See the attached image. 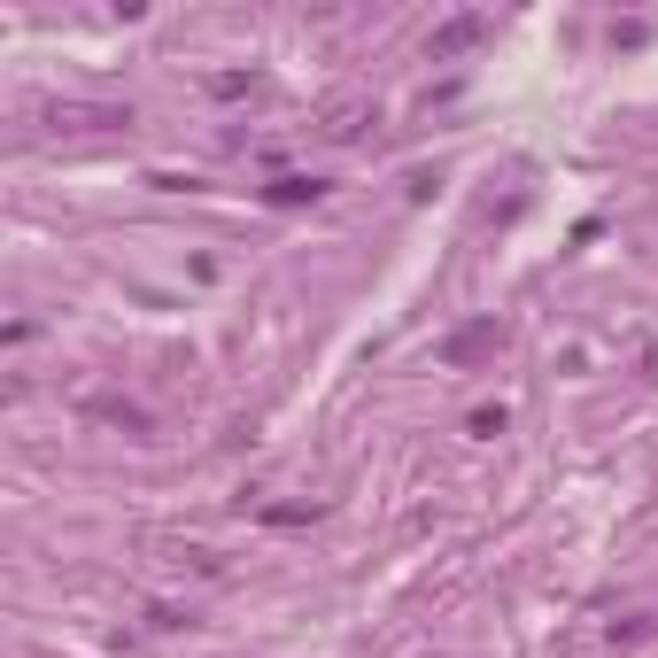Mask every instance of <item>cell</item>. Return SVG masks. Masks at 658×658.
<instances>
[{"label": "cell", "mask_w": 658, "mask_h": 658, "mask_svg": "<svg viewBox=\"0 0 658 658\" xmlns=\"http://www.w3.org/2000/svg\"><path fill=\"white\" fill-rule=\"evenodd\" d=\"M480 31H488V16H449L442 31H434V39H426V55L434 62H449V55H465V47H473Z\"/></svg>", "instance_id": "6da1fadb"}, {"label": "cell", "mask_w": 658, "mask_h": 658, "mask_svg": "<svg viewBox=\"0 0 658 658\" xmlns=\"http://www.w3.org/2000/svg\"><path fill=\"white\" fill-rule=\"evenodd\" d=\"M496 341H504V333H496V318H480V326L449 333V349H442V357H449V364H473V357H488Z\"/></svg>", "instance_id": "7a4b0ae2"}, {"label": "cell", "mask_w": 658, "mask_h": 658, "mask_svg": "<svg viewBox=\"0 0 658 658\" xmlns=\"http://www.w3.org/2000/svg\"><path fill=\"white\" fill-rule=\"evenodd\" d=\"M364 124H380L364 101H333V109H326V140H357Z\"/></svg>", "instance_id": "3957f363"}, {"label": "cell", "mask_w": 658, "mask_h": 658, "mask_svg": "<svg viewBox=\"0 0 658 658\" xmlns=\"http://www.w3.org/2000/svg\"><path fill=\"white\" fill-rule=\"evenodd\" d=\"M93 124H132V109H55V132H93Z\"/></svg>", "instance_id": "277c9868"}, {"label": "cell", "mask_w": 658, "mask_h": 658, "mask_svg": "<svg viewBox=\"0 0 658 658\" xmlns=\"http://www.w3.org/2000/svg\"><path fill=\"white\" fill-rule=\"evenodd\" d=\"M318 194H326L318 179H271V202H318Z\"/></svg>", "instance_id": "5b68a950"}]
</instances>
